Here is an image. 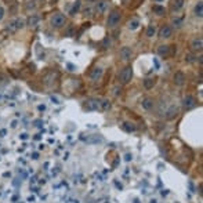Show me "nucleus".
I'll return each instance as SVG.
<instances>
[{
    "mask_svg": "<svg viewBox=\"0 0 203 203\" xmlns=\"http://www.w3.org/2000/svg\"><path fill=\"white\" fill-rule=\"evenodd\" d=\"M120 19H122V14H120L119 10H112L108 15L107 19V25L108 28H116L120 24Z\"/></svg>",
    "mask_w": 203,
    "mask_h": 203,
    "instance_id": "obj_1",
    "label": "nucleus"
},
{
    "mask_svg": "<svg viewBox=\"0 0 203 203\" xmlns=\"http://www.w3.org/2000/svg\"><path fill=\"white\" fill-rule=\"evenodd\" d=\"M50 22H51V26L53 28L60 29V28H62L64 25L66 24V18H65V15L61 14V12H55V14H53Z\"/></svg>",
    "mask_w": 203,
    "mask_h": 203,
    "instance_id": "obj_2",
    "label": "nucleus"
},
{
    "mask_svg": "<svg viewBox=\"0 0 203 203\" xmlns=\"http://www.w3.org/2000/svg\"><path fill=\"white\" fill-rule=\"evenodd\" d=\"M131 78H133V68H131V66H124V68L120 71V73H119L120 83H122V84L130 83Z\"/></svg>",
    "mask_w": 203,
    "mask_h": 203,
    "instance_id": "obj_3",
    "label": "nucleus"
},
{
    "mask_svg": "<svg viewBox=\"0 0 203 203\" xmlns=\"http://www.w3.org/2000/svg\"><path fill=\"white\" fill-rule=\"evenodd\" d=\"M173 35V28L169 26V25H163V26L159 29V37L160 39H169Z\"/></svg>",
    "mask_w": 203,
    "mask_h": 203,
    "instance_id": "obj_4",
    "label": "nucleus"
},
{
    "mask_svg": "<svg viewBox=\"0 0 203 203\" xmlns=\"http://www.w3.org/2000/svg\"><path fill=\"white\" fill-rule=\"evenodd\" d=\"M84 108H86L87 110L101 109V101H98V100H89V101H86V104H84Z\"/></svg>",
    "mask_w": 203,
    "mask_h": 203,
    "instance_id": "obj_5",
    "label": "nucleus"
},
{
    "mask_svg": "<svg viewBox=\"0 0 203 203\" xmlns=\"http://www.w3.org/2000/svg\"><path fill=\"white\" fill-rule=\"evenodd\" d=\"M191 48H192V51H202V48H203V39L200 37V36H198V37L192 39Z\"/></svg>",
    "mask_w": 203,
    "mask_h": 203,
    "instance_id": "obj_6",
    "label": "nucleus"
},
{
    "mask_svg": "<svg viewBox=\"0 0 203 203\" xmlns=\"http://www.w3.org/2000/svg\"><path fill=\"white\" fill-rule=\"evenodd\" d=\"M174 84L176 86H184V83H185V75H184V72H181V71H178V72H176L174 73Z\"/></svg>",
    "mask_w": 203,
    "mask_h": 203,
    "instance_id": "obj_7",
    "label": "nucleus"
},
{
    "mask_svg": "<svg viewBox=\"0 0 203 203\" xmlns=\"http://www.w3.org/2000/svg\"><path fill=\"white\" fill-rule=\"evenodd\" d=\"M102 75H104V69H102L101 66H97V68L93 69V72H91L90 78H91V80H93V82H98L100 79L102 78Z\"/></svg>",
    "mask_w": 203,
    "mask_h": 203,
    "instance_id": "obj_8",
    "label": "nucleus"
},
{
    "mask_svg": "<svg viewBox=\"0 0 203 203\" xmlns=\"http://www.w3.org/2000/svg\"><path fill=\"white\" fill-rule=\"evenodd\" d=\"M182 105H184V108H187V109H191V108H194L195 105H196V100L192 96H187L182 100Z\"/></svg>",
    "mask_w": 203,
    "mask_h": 203,
    "instance_id": "obj_9",
    "label": "nucleus"
},
{
    "mask_svg": "<svg viewBox=\"0 0 203 203\" xmlns=\"http://www.w3.org/2000/svg\"><path fill=\"white\" fill-rule=\"evenodd\" d=\"M107 7H108V2H107V0H98V2H96L94 10H96V12H98V14H102V12H105Z\"/></svg>",
    "mask_w": 203,
    "mask_h": 203,
    "instance_id": "obj_10",
    "label": "nucleus"
},
{
    "mask_svg": "<svg viewBox=\"0 0 203 203\" xmlns=\"http://www.w3.org/2000/svg\"><path fill=\"white\" fill-rule=\"evenodd\" d=\"M131 55H133V51L130 47H122L120 48V58L123 61H128L131 60Z\"/></svg>",
    "mask_w": 203,
    "mask_h": 203,
    "instance_id": "obj_11",
    "label": "nucleus"
},
{
    "mask_svg": "<svg viewBox=\"0 0 203 203\" xmlns=\"http://www.w3.org/2000/svg\"><path fill=\"white\" fill-rule=\"evenodd\" d=\"M39 21H40V17L39 15H36V14H32L29 18H28V21H26V25L28 26H30V28H35L36 25L39 24Z\"/></svg>",
    "mask_w": 203,
    "mask_h": 203,
    "instance_id": "obj_12",
    "label": "nucleus"
},
{
    "mask_svg": "<svg viewBox=\"0 0 203 203\" xmlns=\"http://www.w3.org/2000/svg\"><path fill=\"white\" fill-rule=\"evenodd\" d=\"M141 105H142V108L145 110H151L153 108V100L149 98V97H146V98H144L141 101Z\"/></svg>",
    "mask_w": 203,
    "mask_h": 203,
    "instance_id": "obj_13",
    "label": "nucleus"
},
{
    "mask_svg": "<svg viewBox=\"0 0 203 203\" xmlns=\"http://www.w3.org/2000/svg\"><path fill=\"white\" fill-rule=\"evenodd\" d=\"M177 114H178V108H177L176 105H171L167 109V112H166V117H167V119H173V117L177 116Z\"/></svg>",
    "mask_w": 203,
    "mask_h": 203,
    "instance_id": "obj_14",
    "label": "nucleus"
},
{
    "mask_svg": "<svg viewBox=\"0 0 203 203\" xmlns=\"http://www.w3.org/2000/svg\"><path fill=\"white\" fill-rule=\"evenodd\" d=\"M182 7H184V0H173V2H171V10H173L174 12L180 11Z\"/></svg>",
    "mask_w": 203,
    "mask_h": 203,
    "instance_id": "obj_15",
    "label": "nucleus"
},
{
    "mask_svg": "<svg viewBox=\"0 0 203 203\" xmlns=\"http://www.w3.org/2000/svg\"><path fill=\"white\" fill-rule=\"evenodd\" d=\"M127 28L130 30H137L138 28H140V19L138 18H133V19H130L127 24Z\"/></svg>",
    "mask_w": 203,
    "mask_h": 203,
    "instance_id": "obj_16",
    "label": "nucleus"
},
{
    "mask_svg": "<svg viewBox=\"0 0 203 203\" xmlns=\"http://www.w3.org/2000/svg\"><path fill=\"white\" fill-rule=\"evenodd\" d=\"M80 7H82V2H80V0H76L75 3H73V6H72V9H71V11H69V14H71L72 17H75V15L79 12Z\"/></svg>",
    "mask_w": 203,
    "mask_h": 203,
    "instance_id": "obj_17",
    "label": "nucleus"
},
{
    "mask_svg": "<svg viewBox=\"0 0 203 203\" xmlns=\"http://www.w3.org/2000/svg\"><path fill=\"white\" fill-rule=\"evenodd\" d=\"M194 12H195V15H196L198 18H202L203 17V3H202V2H198V4L195 6Z\"/></svg>",
    "mask_w": 203,
    "mask_h": 203,
    "instance_id": "obj_18",
    "label": "nucleus"
},
{
    "mask_svg": "<svg viewBox=\"0 0 203 203\" xmlns=\"http://www.w3.org/2000/svg\"><path fill=\"white\" fill-rule=\"evenodd\" d=\"M169 50H170V47H169V46H159L158 53H159V55H167Z\"/></svg>",
    "mask_w": 203,
    "mask_h": 203,
    "instance_id": "obj_19",
    "label": "nucleus"
},
{
    "mask_svg": "<svg viewBox=\"0 0 203 203\" xmlns=\"http://www.w3.org/2000/svg\"><path fill=\"white\" fill-rule=\"evenodd\" d=\"M152 10H153V12L158 14V15H163L164 14V7L159 6V4H155V6L152 7Z\"/></svg>",
    "mask_w": 203,
    "mask_h": 203,
    "instance_id": "obj_20",
    "label": "nucleus"
},
{
    "mask_svg": "<svg viewBox=\"0 0 203 203\" xmlns=\"http://www.w3.org/2000/svg\"><path fill=\"white\" fill-rule=\"evenodd\" d=\"M123 130H126V131H135V126L133 124V123H123Z\"/></svg>",
    "mask_w": 203,
    "mask_h": 203,
    "instance_id": "obj_21",
    "label": "nucleus"
},
{
    "mask_svg": "<svg viewBox=\"0 0 203 203\" xmlns=\"http://www.w3.org/2000/svg\"><path fill=\"white\" fill-rule=\"evenodd\" d=\"M14 25H15V28H17V30H18V29H22V28L25 26V22H24L22 18H17V19H14Z\"/></svg>",
    "mask_w": 203,
    "mask_h": 203,
    "instance_id": "obj_22",
    "label": "nucleus"
},
{
    "mask_svg": "<svg viewBox=\"0 0 203 203\" xmlns=\"http://www.w3.org/2000/svg\"><path fill=\"white\" fill-rule=\"evenodd\" d=\"M155 32H156L155 25H149V26H148V29H146V36H148V37H152V36L155 35Z\"/></svg>",
    "mask_w": 203,
    "mask_h": 203,
    "instance_id": "obj_23",
    "label": "nucleus"
},
{
    "mask_svg": "<svg viewBox=\"0 0 203 203\" xmlns=\"http://www.w3.org/2000/svg\"><path fill=\"white\" fill-rule=\"evenodd\" d=\"M110 43H112V40H110V37L109 36H107L104 40H102V43H101V47L102 48H108V47H110Z\"/></svg>",
    "mask_w": 203,
    "mask_h": 203,
    "instance_id": "obj_24",
    "label": "nucleus"
},
{
    "mask_svg": "<svg viewBox=\"0 0 203 203\" xmlns=\"http://www.w3.org/2000/svg\"><path fill=\"white\" fill-rule=\"evenodd\" d=\"M153 84H155V79H145V80H144V86H145L146 89H152Z\"/></svg>",
    "mask_w": 203,
    "mask_h": 203,
    "instance_id": "obj_25",
    "label": "nucleus"
},
{
    "mask_svg": "<svg viewBox=\"0 0 203 203\" xmlns=\"http://www.w3.org/2000/svg\"><path fill=\"white\" fill-rule=\"evenodd\" d=\"M109 108H110L109 100H102V101H101V109H102V110H108Z\"/></svg>",
    "mask_w": 203,
    "mask_h": 203,
    "instance_id": "obj_26",
    "label": "nucleus"
},
{
    "mask_svg": "<svg viewBox=\"0 0 203 203\" xmlns=\"http://www.w3.org/2000/svg\"><path fill=\"white\" fill-rule=\"evenodd\" d=\"M36 9V2L35 0H32V2H28V4H26V10L28 11H30V10H35Z\"/></svg>",
    "mask_w": 203,
    "mask_h": 203,
    "instance_id": "obj_27",
    "label": "nucleus"
},
{
    "mask_svg": "<svg viewBox=\"0 0 203 203\" xmlns=\"http://www.w3.org/2000/svg\"><path fill=\"white\" fill-rule=\"evenodd\" d=\"M101 141H102V138L98 137V135H96V137L89 138V140H87V142H101Z\"/></svg>",
    "mask_w": 203,
    "mask_h": 203,
    "instance_id": "obj_28",
    "label": "nucleus"
},
{
    "mask_svg": "<svg viewBox=\"0 0 203 203\" xmlns=\"http://www.w3.org/2000/svg\"><path fill=\"white\" fill-rule=\"evenodd\" d=\"M91 12H93V7H91V6L86 7V9L83 10V14H84V15H93Z\"/></svg>",
    "mask_w": 203,
    "mask_h": 203,
    "instance_id": "obj_29",
    "label": "nucleus"
},
{
    "mask_svg": "<svg viewBox=\"0 0 203 203\" xmlns=\"http://www.w3.org/2000/svg\"><path fill=\"white\" fill-rule=\"evenodd\" d=\"M181 24H182V21L180 19V18H174V19H173V25H174V26L180 28V26H181Z\"/></svg>",
    "mask_w": 203,
    "mask_h": 203,
    "instance_id": "obj_30",
    "label": "nucleus"
},
{
    "mask_svg": "<svg viewBox=\"0 0 203 203\" xmlns=\"http://www.w3.org/2000/svg\"><path fill=\"white\" fill-rule=\"evenodd\" d=\"M3 17H4V9L2 6H0V21L3 19Z\"/></svg>",
    "mask_w": 203,
    "mask_h": 203,
    "instance_id": "obj_31",
    "label": "nucleus"
},
{
    "mask_svg": "<svg viewBox=\"0 0 203 203\" xmlns=\"http://www.w3.org/2000/svg\"><path fill=\"white\" fill-rule=\"evenodd\" d=\"M194 60H195L194 55H187V61H188V62H192Z\"/></svg>",
    "mask_w": 203,
    "mask_h": 203,
    "instance_id": "obj_32",
    "label": "nucleus"
},
{
    "mask_svg": "<svg viewBox=\"0 0 203 203\" xmlns=\"http://www.w3.org/2000/svg\"><path fill=\"white\" fill-rule=\"evenodd\" d=\"M126 160H127V162H130V160H131V159H133V156L131 155H130V153H127V155H126Z\"/></svg>",
    "mask_w": 203,
    "mask_h": 203,
    "instance_id": "obj_33",
    "label": "nucleus"
},
{
    "mask_svg": "<svg viewBox=\"0 0 203 203\" xmlns=\"http://www.w3.org/2000/svg\"><path fill=\"white\" fill-rule=\"evenodd\" d=\"M6 133H7V130H0V135H2V137H4Z\"/></svg>",
    "mask_w": 203,
    "mask_h": 203,
    "instance_id": "obj_34",
    "label": "nucleus"
},
{
    "mask_svg": "<svg viewBox=\"0 0 203 203\" xmlns=\"http://www.w3.org/2000/svg\"><path fill=\"white\" fill-rule=\"evenodd\" d=\"M19 138H22V140H26V138H28V134H21V135H19Z\"/></svg>",
    "mask_w": 203,
    "mask_h": 203,
    "instance_id": "obj_35",
    "label": "nucleus"
},
{
    "mask_svg": "<svg viewBox=\"0 0 203 203\" xmlns=\"http://www.w3.org/2000/svg\"><path fill=\"white\" fill-rule=\"evenodd\" d=\"M68 68H69V71H75V66H73V65H71V64L68 65Z\"/></svg>",
    "mask_w": 203,
    "mask_h": 203,
    "instance_id": "obj_36",
    "label": "nucleus"
},
{
    "mask_svg": "<svg viewBox=\"0 0 203 203\" xmlns=\"http://www.w3.org/2000/svg\"><path fill=\"white\" fill-rule=\"evenodd\" d=\"M11 127H17V120H14V122L11 123Z\"/></svg>",
    "mask_w": 203,
    "mask_h": 203,
    "instance_id": "obj_37",
    "label": "nucleus"
},
{
    "mask_svg": "<svg viewBox=\"0 0 203 203\" xmlns=\"http://www.w3.org/2000/svg\"><path fill=\"white\" fill-rule=\"evenodd\" d=\"M44 109H46L44 105H40V107H39V110H44Z\"/></svg>",
    "mask_w": 203,
    "mask_h": 203,
    "instance_id": "obj_38",
    "label": "nucleus"
},
{
    "mask_svg": "<svg viewBox=\"0 0 203 203\" xmlns=\"http://www.w3.org/2000/svg\"><path fill=\"white\" fill-rule=\"evenodd\" d=\"M36 3H43V2H44V0H35Z\"/></svg>",
    "mask_w": 203,
    "mask_h": 203,
    "instance_id": "obj_39",
    "label": "nucleus"
},
{
    "mask_svg": "<svg viewBox=\"0 0 203 203\" xmlns=\"http://www.w3.org/2000/svg\"><path fill=\"white\" fill-rule=\"evenodd\" d=\"M151 203H158V200H156V199H152V200H151Z\"/></svg>",
    "mask_w": 203,
    "mask_h": 203,
    "instance_id": "obj_40",
    "label": "nucleus"
},
{
    "mask_svg": "<svg viewBox=\"0 0 203 203\" xmlns=\"http://www.w3.org/2000/svg\"><path fill=\"white\" fill-rule=\"evenodd\" d=\"M155 2H162V0H155Z\"/></svg>",
    "mask_w": 203,
    "mask_h": 203,
    "instance_id": "obj_41",
    "label": "nucleus"
},
{
    "mask_svg": "<svg viewBox=\"0 0 203 203\" xmlns=\"http://www.w3.org/2000/svg\"><path fill=\"white\" fill-rule=\"evenodd\" d=\"M53 2H55V0H53Z\"/></svg>",
    "mask_w": 203,
    "mask_h": 203,
    "instance_id": "obj_42",
    "label": "nucleus"
}]
</instances>
